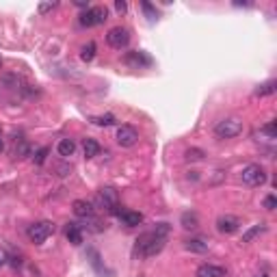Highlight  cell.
<instances>
[{
	"instance_id": "cell-22",
	"label": "cell",
	"mask_w": 277,
	"mask_h": 277,
	"mask_svg": "<svg viewBox=\"0 0 277 277\" xmlns=\"http://www.w3.org/2000/svg\"><path fill=\"white\" fill-rule=\"evenodd\" d=\"M275 89H277V82L275 80H269V82H264V85H260L256 89V95H260V98H264V95H271V93H275Z\"/></svg>"
},
{
	"instance_id": "cell-6",
	"label": "cell",
	"mask_w": 277,
	"mask_h": 277,
	"mask_svg": "<svg viewBox=\"0 0 277 277\" xmlns=\"http://www.w3.org/2000/svg\"><path fill=\"white\" fill-rule=\"evenodd\" d=\"M108 20V11L106 7H89L85 13L80 15V24L82 26H100Z\"/></svg>"
},
{
	"instance_id": "cell-23",
	"label": "cell",
	"mask_w": 277,
	"mask_h": 277,
	"mask_svg": "<svg viewBox=\"0 0 277 277\" xmlns=\"http://www.w3.org/2000/svg\"><path fill=\"white\" fill-rule=\"evenodd\" d=\"M260 135L269 137L271 141H273V138H277V123H275V122H269L266 126H262V128H260V132H258V137H260Z\"/></svg>"
},
{
	"instance_id": "cell-14",
	"label": "cell",
	"mask_w": 277,
	"mask_h": 277,
	"mask_svg": "<svg viewBox=\"0 0 277 277\" xmlns=\"http://www.w3.org/2000/svg\"><path fill=\"white\" fill-rule=\"evenodd\" d=\"M197 277H225V269L215 264H201L197 269Z\"/></svg>"
},
{
	"instance_id": "cell-10",
	"label": "cell",
	"mask_w": 277,
	"mask_h": 277,
	"mask_svg": "<svg viewBox=\"0 0 277 277\" xmlns=\"http://www.w3.org/2000/svg\"><path fill=\"white\" fill-rule=\"evenodd\" d=\"M115 138H117V143L122 147H132L138 141V132L132 126H122L117 128V137Z\"/></svg>"
},
{
	"instance_id": "cell-27",
	"label": "cell",
	"mask_w": 277,
	"mask_h": 277,
	"mask_svg": "<svg viewBox=\"0 0 277 277\" xmlns=\"http://www.w3.org/2000/svg\"><path fill=\"white\" fill-rule=\"evenodd\" d=\"M15 156L17 158H24V156H31V147L26 143H20V147H15Z\"/></svg>"
},
{
	"instance_id": "cell-25",
	"label": "cell",
	"mask_w": 277,
	"mask_h": 277,
	"mask_svg": "<svg viewBox=\"0 0 277 277\" xmlns=\"http://www.w3.org/2000/svg\"><path fill=\"white\" fill-rule=\"evenodd\" d=\"M204 152L197 150V147H191V150H186V160H191V163H197V160H204Z\"/></svg>"
},
{
	"instance_id": "cell-7",
	"label": "cell",
	"mask_w": 277,
	"mask_h": 277,
	"mask_svg": "<svg viewBox=\"0 0 277 277\" xmlns=\"http://www.w3.org/2000/svg\"><path fill=\"white\" fill-rule=\"evenodd\" d=\"M106 41H108L110 48L122 50V48H126V46L130 44V31L123 29V26H115V29L108 31V35H106Z\"/></svg>"
},
{
	"instance_id": "cell-29",
	"label": "cell",
	"mask_w": 277,
	"mask_h": 277,
	"mask_svg": "<svg viewBox=\"0 0 277 277\" xmlns=\"http://www.w3.org/2000/svg\"><path fill=\"white\" fill-rule=\"evenodd\" d=\"M54 7H57V2H41L39 4V13H48V11H52Z\"/></svg>"
},
{
	"instance_id": "cell-24",
	"label": "cell",
	"mask_w": 277,
	"mask_h": 277,
	"mask_svg": "<svg viewBox=\"0 0 277 277\" xmlns=\"http://www.w3.org/2000/svg\"><path fill=\"white\" fill-rule=\"evenodd\" d=\"M141 9L145 11V15H147V20H150V22H156V20H158V11L152 7V2L143 0V2H141Z\"/></svg>"
},
{
	"instance_id": "cell-5",
	"label": "cell",
	"mask_w": 277,
	"mask_h": 277,
	"mask_svg": "<svg viewBox=\"0 0 277 277\" xmlns=\"http://www.w3.org/2000/svg\"><path fill=\"white\" fill-rule=\"evenodd\" d=\"M52 234H54V223H50V221H39V223H33L29 228V238L35 245H41L46 238L52 236Z\"/></svg>"
},
{
	"instance_id": "cell-1",
	"label": "cell",
	"mask_w": 277,
	"mask_h": 277,
	"mask_svg": "<svg viewBox=\"0 0 277 277\" xmlns=\"http://www.w3.org/2000/svg\"><path fill=\"white\" fill-rule=\"evenodd\" d=\"M169 236V223H158L154 230L143 232L135 241V253L138 258H154L165 249Z\"/></svg>"
},
{
	"instance_id": "cell-3",
	"label": "cell",
	"mask_w": 277,
	"mask_h": 277,
	"mask_svg": "<svg viewBox=\"0 0 277 277\" xmlns=\"http://www.w3.org/2000/svg\"><path fill=\"white\" fill-rule=\"evenodd\" d=\"M95 201H98V206L104 208L106 212H113V215H117V212H119V195H117L115 188H110V186L100 188Z\"/></svg>"
},
{
	"instance_id": "cell-9",
	"label": "cell",
	"mask_w": 277,
	"mask_h": 277,
	"mask_svg": "<svg viewBox=\"0 0 277 277\" xmlns=\"http://www.w3.org/2000/svg\"><path fill=\"white\" fill-rule=\"evenodd\" d=\"M238 228H241V219L234 215H221L219 219H216V232L219 234L230 236V234L238 232Z\"/></svg>"
},
{
	"instance_id": "cell-2",
	"label": "cell",
	"mask_w": 277,
	"mask_h": 277,
	"mask_svg": "<svg viewBox=\"0 0 277 277\" xmlns=\"http://www.w3.org/2000/svg\"><path fill=\"white\" fill-rule=\"evenodd\" d=\"M243 132V122L236 117H228V119H221L216 122L215 126V135L219 138H234Z\"/></svg>"
},
{
	"instance_id": "cell-12",
	"label": "cell",
	"mask_w": 277,
	"mask_h": 277,
	"mask_svg": "<svg viewBox=\"0 0 277 277\" xmlns=\"http://www.w3.org/2000/svg\"><path fill=\"white\" fill-rule=\"evenodd\" d=\"M117 216L126 228H137V225L143 223V215L141 212H135V210H119Z\"/></svg>"
},
{
	"instance_id": "cell-31",
	"label": "cell",
	"mask_w": 277,
	"mask_h": 277,
	"mask_svg": "<svg viewBox=\"0 0 277 277\" xmlns=\"http://www.w3.org/2000/svg\"><path fill=\"white\" fill-rule=\"evenodd\" d=\"M7 262H9L7 251H4V249H0V266H2V264H7Z\"/></svg>"
},
{
	"instance_id": "cell-26",
	"label": "cell",
	"mask_w": 277,
	"mask_h": 277,
	"mask_svg": "<svg viewBox=\"0 0 277 277\" xmlns=\"http://www.w3.org/2000/svg\"><path fill=\"white\" fill-rule=\"evenodd\" d=\"M48 147H41V150H37L35 152V156H33V160H35V165H44L46 163V156H48Z\"/></svg>"
},
{
	"instance_id": "cell-34",
	"label": "cell",
	"mask_w": 277,
	"mask_h": 277,
	"mask_svg": "<svg viewBox=\"0 0 277 277\" xmlns=\"http://www.w3.org/2000/svg\"><path fill=\"white\" fill-rule=\"evenodd\" d=\"M0 67H2V59H0Z\"/></svg>"
},
{
	"instance_id": "cell-17",
	"label": "cell",
	"mask_w": 277,
	"mask_h": 277,
	"mask_svg": "<svg viewBox=\"0 0 277 277\" xmlns=\"http://www.w3.org/2000/svg\"><path fill=\"white\" fill-rule=\"evenodd\" d=\"M184 247H186L188 251H193V253H206L208 251V241H204V238H191V241L184 243Z\"/></svg>"
},
{
	"instance_id": "cell-15",
	"label": "cell",
	"mask_w": 277,
	"mask_h": 277,
	"mask_svg": "<svg viewBox=\"0 0 277 277\" xmlns=\"http://www.w3.org/2000/svg\"><path fill=\"white\" fill-rule=\"evenodd\" d=\"M180 225H182L184 230H197L200 228V216H197V212H182Z\"/></svg>"
},
{
	"instance_id": "cell-13",
	"label": "cell",
	"mask_w": 277,
	"mask_h": 277,
	"mask_svg": "<svg viewBox=\"0 0 277 277\" xmlns=\"http://www.w3.org/2000/svg\"><path fill=\"white\" fill-rule=\"evenodd\" d=\"M65 238L72 245H82V241H85V238H82V230H80V225L78 223H67L65 225Z\"/></svg>"
},
{
	"instance_id": "cell-28",
	"label": "cell",
	"mask_w": 277,
	"mask_h": 277,
	"mask_svg": "<svg viewBox=\"0 0 277 277\" xmlns=\"http://www.w3.org/2000/svg\"><path fill=\"white\" fill-rule=\"evenodd\" d=\"M264 208H266V210H275V208H277L275 195H266V197H264Z\"/></svg>"
},
{
	"instance_id": "cell-32",
	"label": "cell",
	"mask_w": 277,
	"mask_h": 277,
	"mask_svg": "<svg viewBox=\"0 0 277 277\" xmlns=\"http://www.w3.org/2000/svg\"><path fill=\"white\" fill-rule=\"evenodd\" d=\"M2 147H4V145H2V138H0V152H2Z\"/></svg>"
},
{
	"instance_id": "cell-18",
	"label": "cell",
	"mask_w": 277,
	"mask_h": 277,
	"mask_svg": "<svg viewBox=\"0 0 277 277\" xmlns=\"http://www.w3.org/2000/svg\"><path fill=\"white\" fill-rule=\"evenodd\" d=\"M82 152H85L87 158H95L100 154V143L93 141V138H85L82 141Z\"/></svg>"
},
{
	"instance_id": "cell-8",
	"label": "cell",
	"mask_w": 277,
	"mask_h": 277,
	"mask_svg": "<svg viewBox=\"0 0 277 277\" xmlns=\"http://www.w3.org/2000/svg\"><path fill=\"white\" fill-rule=\"evenodd\" d=\"M123 63L132 69H143V67H150L152 63H154V59L147 52H143V50H132V52H126Z\"/></svg>"
},
{
	"instance_id": "cell-21",
	"label": "cell",
	"mask_w": 277,
	"mask_h": 277,
	"mask_svg": "<svg viewBox=\"0 0 277 277\" xmlns=\"http://www.w3.org/2000/svg\"><path fill=\"white\" fill-rule=\"evenodd\" d=\"M91 123H95V126H100V128H108V126H115V115H110V113H106V115H100V117H91L89 119Z\"/></svg>"
},
{
	"instance_id": "cell-11",
	"label": "cell",
	"mask_w": 277,
	"mask_h": 277,
	"mask_svg": "<svg viewBox=\"0 0 277 277\" xmlns=\"http://www.w3.org/2000/svg\"><path fill=\"white\" fill-rule=\"evenodd\" d=\"M72 210L76 216H80V219H89V216H95V210H93V204L87 200H76L72 204Z\"/></svg>"
},
{
	"instance_id": "cell-20",
	"label": "cell",
	"mask_w": 277,
	"mask_h": 277,
	"mask_svg": "<svg viewBox=\"0 0 277 277\" xmlns=\"http://www.w3.org/2000/svg\"><path fill=\"white\" fill-rule=\"evenodd\" d=\"M266 232V225L264 223H258V225H253V228H249L247 232L243 234V243H251L256 236H260V234H264Z\"/></svg>"
},
{
	"instance_id": "cell-4",
	"label": "cell",
	"mask_w": 277,
	"mask_h": 277,
	"mask_svg": "<svg viewBox=\"0 0 277 277\" xmlns=\"http://www.w3.org/2000/svg\"><path fill=\"white\" fill-rule=\"evenodd\" d=\"M241 180L247 186H262L266 182V171L260 165H247L241 171Z\"/></svg>"
},
{
	"instance_id": "cell-16",
	"label": "cell",
	"mask_w": 277,
	"mask_h": 277,
	"mask_svg": "<svg viewBox=\"0 0 277 277\" xmlns=\"http://www.w3.org/2000/svg\"><path fill=\"white\" fill-rule=\"evenodd\" d=\"M57 152L63 158H69V156H74V152H76V143H74L72 138H61L57 145Z\"/></svg>"
},
{
	"instance_id": "cell-33",
	"label": "cell",
	"mask_w": 277,
	"mask_h": 277,
	"mask_svg": "<svg viewBox=\"0 0 277 277\" xmlns=\"http://www.w3.org/2000/svg\"><path fill=\"white\" fill-rule=\"evenodd\" d=\"M256 277H269V275H256Z\"/></svg>"
},
{
	"instance_id": "cell-30",
	"label": "cell",
	"mask_w": 277,
	"mask_h": 277,
	"mask_svg": "<svg viewBox=\"0 0 277 277\" xmlns=\"http://www.w3.org/2000/svg\"><path fill=\"white\" fill-rule=\"evenodd\" d=\"M115 9H117V13H126L128 11V4L123 2V0H117V2H115Z\"/></svg>"
},
{
	"instance_id": "cell-19",
	"label": "cell",
	"mask_w": 277,
	"mask_h": 277,
	"mask_svg": "<svg viewBox=\"0 0 277 277\" xmlns=\"http://www.w3.org/2000/svg\"><path fill=\"white\" fill-rule=\"evenodd\" d=\"M95 52H98V48H95V41H87V44L80 48V59L85 63H91L95 59Z\"/></svg>"
}]
</instances>
